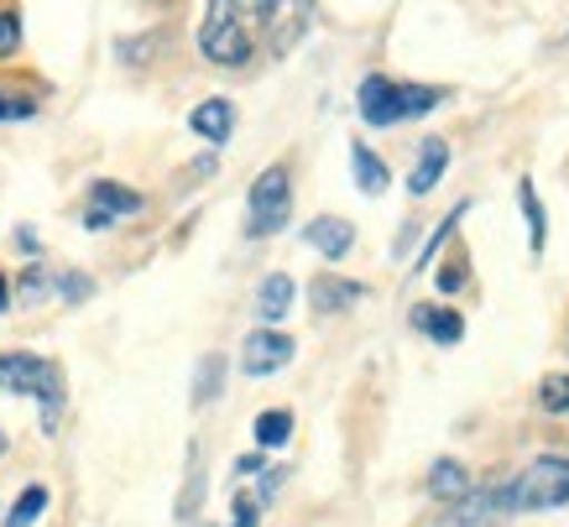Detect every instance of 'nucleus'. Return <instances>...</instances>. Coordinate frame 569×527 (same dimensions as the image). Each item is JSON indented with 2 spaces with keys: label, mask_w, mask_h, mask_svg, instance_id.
I'll use <instances>...</instances> for the list:
<instances>
[{
  "label": "nucleus",
  "mask_w": 569,
  "mask_h": 527,
  "mask_svg": "<svg viewBox=\"0 0 569 527\" xmlns=\"http://www.w3.org/2000/svg\"><path fill=\"white\" fill-rule=\"evenodd\" d=\"M0 391H17V397H42V428H58V408H63V376L58 366L27 350L0 356Z\"/></svg>",
  "instance_id": "obj_1"
},
{
  "label": "nucleus",
  "mask_w": 569,
  "mask_h": 527,
  "mask_svg": "<svg viewBox=\"0 0 569 527\" xmlns=\"http://www.w3.org/2000/svg\"><path fill=\"white\" fill-rule=\"evenodd\" d=\"M199 52L220 69H241L251 58V32H246L241 0H209L199 21Z\"/></svg>",
  "instance_id": "obj_2"
},
{
  "label": "nucleus",
  "mask_w": 569,
  "mask_h": 527,
  "mask_svg": "<svg viewBox=\"0 0 569 527\" xmlns=\"http://www.w3.org/2000/svg\"><path fill=\"white\" fill-rule=\"evenodd\" d=\"M507 501L512 511H549L569 501V459L565 455H538L507 480Z\"/></svg>",
  "instance_id": "obj_3"
},
{
  "label": "nucleus",
  "mask_w": 569,
  "mask_h": 527,
  "mask_svg": "<svg viewBox=\"0 0 569 527\" xmlns=\"http://www.w3.org/2000/svg\"><path fill=\"white\" fill-rule=\"evenodd\" d=\"M251 236H277L282 225H288V209H293V183H288V168L272 162V168L261 172L257 183H251Z\"/></svg>",
  "instance_id": "obj_4"
},
{
  "label": "nucleus",
  "mask_w": 569,
  "mask_h": 527,
  "mask_svg": "<svg viewBox=\"0 0 569 527\" xmlns=\"http://www.w3.org/2000/svg\"><path fill=\"white\" fill-rule=\"evenodd\" d=\"M512 517V501H507V480L497 486H470L460 501H449V517H439V527H501Z\"/></svg>",
  "instance_id": "obj_5"
},
{
  "label": "nucleus",
  "mask_w": 569,
  "mask_h": 527,
  "mask_svg": "<svg viewBox=\"0 0 569 527\" xmlns=\"http://www.w3.org/2000/svg\"><path fill=\"white\" fill-rule=\"evenodd\" d=\"M309 27H313V0H277V11L267 17V48H272V58H288L309 37Z\"/></svg>",
  "instance_id": "obj_6"
},
{
  "label": "nucleus",
  "mask_w": 569,
  "mask_h": 527,
  "mask_svg": "<svg viewBox=\"0 0 569 527\" xmlns=\"http://www.w3.org/2000/svg\"><path fill=\"white\" fill-rule=\"evenodd\" d=\"M293 350L298 345L288 340V335H277V329H257V335L241 345V371L246 376H272V371H282V366L293 360Z\"/></svg>",
  "instance_id": "obj_7"
},
{
  "label": "nucleus",
  "mask_w": 569,
  "mask_h": 527,
  "mask_svg": "<svg viewBox=\"0 0 569 527\" xmlns=\"http://www.w3.org/2000/svg\"><path fill=\"white\" fill-rule=\"evenodd\" d=\"M303 240H309L319 256L340 261V256H350V246H356V225L335 220V215H319L313 225H303Z\"/></svg>",
  "instance_id": "obj_8"
},
{
  "label": "nucleus",
  "mask_w": 569,
  "mask_h": 527,
  "mask_svg": "<svg viewBox=\"0 0 569 527\" xmlns=\"http://www.w3.org/2000/svg\"><path fill=\"white\" fill-rule=\"evenodd\" d=\"M361 298H366L361 282H346V277H335V272L313 277V288H309V304L319 308V314H346V308H356Z\"/></svg>",
  "instance_id": "obj_9"
},
{
  "label": "nucleus",
  "mask_w": 569,
  "mask_h": 527,
  "mask_svg": "<svg viewBox=\"0 0 569 527\" xmlns=\"http://www.w3.org/2000/svg\"><path fill=\"white\" fill-rule=\"evenodd\" d=\"M189 126H193V137H204V141H230V131H236V105L230 100H204V105H193V116H189Z\"/></svg>",
  "instance_id": "obj_10"
},
{
  "label": "nucleus",
  "mask_w": 569,
  "mask_h": 527,
  "mask_svg": "<svg viewBox=\"0 0 569 527\" xmlns=\"http://www.w3.org/2000/svg\"><path fill=\"white\" fill-rule=\"evenodd\" d=\"M141 205H147V199H141L137 188H121V183H110V178L89 188V209H100L104 220H121V215H141Z\"/></svg>",
  "instance_id": "obj_11"
},
{
  "label": "nucleus",
  "mask_w": 569,
  "mask_h": 527,
  "mask_svg": "<svg viewBox=\"0 0 569 527\" xmlns=\"http://www.w3.org/2000/svg\"><path fill=\"white\" fill-rule=\"evenodd\" d=\"M361 120L366 126H397V110H392V79L371 73L361 84Z\"/></svg>",
  "instance_id": "obj_12"
},
{
  "label": "nucleus",
  "mask_w": 569,
  "mask_h": 527,
  "mask_svg": "<svg viewBox=\"0 0 569 527\" xmlns=\"http://www.w3.org/2000/svg\"><path fill=\"white\" fill-rule=\"evenodd\" d=\"M257 314H261L267 324L288 319V314H293V277H282V272L267 277V282L257 288Z\"/></svg>",
  "instance_id": "obj_13"
},
{
  "label": "nucleus",
  "mask_w": 569,
  "mask_h": 527,
  "mask_svg": "<svg viewBox=\"0 0 569 527\" xmlns=\"http://www.w3.org/2000/svg\"><path fill=\"white\" fill-rule=\"evenodd\" d=\"M439 89L433 84H392V110L397 120H418V116H429V110H439Z\"/></svg>",
  "instance_id": "obj_14"
},
{
  "label": "nucleus",
  "mask_w": 569,
  "mask_h": 527,
  "mask_svg": "<svg viewBox=\"0 0 569 527\" xmlns=\"http://www.w3.org/2000/svg\"><path fill=\"white\" fill-rule=\"evenodd\" d=\"M445 168H449V147L445 141H423V152H418V168H413V178H408V188L423 199V193L445 178Z\"/></svg>",
  "instance_id": "obj_15"
},
{
  "label": "nucleus",
  "mask_w": 569,
  "mask_h": 527,
  "mask_svg": "<svg viewBox=\"0 0 569 527\" xmlns=\"http://www.w3.org/2000/svg\"><path fill=\"white\" fill-rule=\"evenodd\" d=\"M470 486H476V480H470V470L460 465V459H439V465L429 470V491L439 496V501H460Z\"/></svg>",
  "instance_id": "obj_16"
},
{
  "label": "nucleus",
  "mask_w": 569,
  "mask_h": 527,
  "mask_svg": "<svg viewBox=\"0 0 569 527\" xmlns=\"http://www.w3.org/2000/svg\"><path fill=\"white\" fill-rule=\"evenodd\" d=\"M350 168H356V183H361V193H371V199H377L381 188L392 183V178H387V162H381V157L371 152L366 141H356V147H350Z\"/></svg>",
  "instance_id": "obj_17"
},
{
  "label": "nucleus",
  "mask_w": 569,
  "mask_h": 527,
  "mask_svg": "<svg viewBox=\"0 0 569 527\" xmlns=\"http://www.w3.org/2000/svg\"><path fill=\"white\" fill-rule=\"evenodd\" d=\"M413 324L429 335V340H439V345H455L460 335H466V324H460V314H455V308H433L429 304V308H418V314H413Z\"/></svg>",
  "instance_id": "obj_18"
},
{
  "label": "nucleus",
  "mask_w": 569,
  "mask_h": 527,
  "mask_svg": "<svg viewBox=\"0 0 569 527\" xmlns=\"http://www.w3.org/2000/svg\"><path fill=\"white\" fill-rule=\"evenodd\" d=\"M251 434H257L261 449H282V444L293 439V412H282V408L261 412L257 424H251Z\"/></svg>",
  "instance_id": "obj_19"
},
{
  "label": "nucleus",
  "mask_w": 569,
  "mask_h": 527,
  "mask_svg": "<svg viewBox=\"0 0 569 527\" xmlns=\"http://www.w3.org/2000/svg\"><path fill=\"white\" fill-rule=\"evenodd\" d=\"M518 205H522V215H528V240H533V251H543V236H549V215H543V205H538L533 178H522V183H518Z\"/></svg>",
  "instance_id": "obj_20"
},
{
  "label": "nucleus",
  "mask_w": 569,
  "mask_h": 527,
  "mask_svg": "<svg viewBox=\"0 0 569 527\" xmlns=\"http://www.w3.org/2000/svg\"><path fill=\"white\" fill-rule=\"evenodd\" d=\"M220 376H224V360L220 356H204L199 360V381H193V408H204L220 397Z\"/></svg>",
  "instance_id": "obj_21"
},
{
  "label": "nucleus",
  "mask_w": 569,
  "mask_h": 527,
  "mask_svg": "<svg viewBox=\"0 0 569 527\" xmlns=\"http://www.w3.org/2000/svg\"><path fill=\"white\" fill-rule=\"evenodd\" d=\"M48 511V491L42 486H27V491L17 496V507H11V517H6V527H32L37 517Z\"/></svg>",
  "instance_id": "obj_22"
},
{
  "label": "nucleus",
  "mask_w": 569,
  "mask_h": 527,
  "mask_svg": "<svg viewBox=\"0 0 569 527\" xmlns=\"http://www.w3.org/2000/svg\"><path fill=\"white\" fill-rule=\"evenodd\" d=\"M21 304L32 308V304H42V298H48L52 292V277H48V267H27V277H21Z\"/></svg>",
  "instance_id": "obj_23"
},
{
  "label": "nucleus",
  "mask_w": 569,
  "mask_h": 527,
  "mask_svg": "<svg viewBox=\"0 0 569 527\" xmlns=\"http://www.w3.org/2000/svg\"><path fill=\"white\" fill-rule=\"evenodd\" d=\"M538 402H543L549 412H565V418H569V376H549V381H543V391H538Z\"/></svg>",
  "instance_id": "obj_24"
},
{
  "label": "nucleus",
  "mask_w": 569,
  "mask_h": 527,
  "mask_svg": "<svg viewBox=\"0 0 569 527\" xmlns=\"http://www.w3.org/2000/svg\"><path fill=\"white\" fill-rule=\"evenodd\" d=\"M199 496H204V470H199V455H193L189 491H183V501H178V517H183V523H189V517H199Z\"/></svg>",
  "instance_id": "obj_25"
},
{
  "label": "nucleus",
  "mask_w": 569,
  "mask_h": 527,
  "mask_svg": "<svg viewBox=\"0 0 569 527\" xmlns=\"http://www.w3.org/2000/svg\"><path fill=\"white\" fill-rule=\"evenodd\" d=\"M21 48V17L17 11H0V63Z\"/></svg>",
  "instance_id": "obj_26"
},
{
  "label": "nucleus",
  "mask_w": 569,
  "mask_h": 527,
  "mask_svg": "<svg viewBox=\"0 0 569 527\" xmlns=\"http://www.w3.org/2000/svg\"><path fill=\"white\" fill-rule=\"evenodd\" d=\"M157 48H162V32L131 37V42H121V58H126V63H147V52H157Z\"/></svg>",
  "instance_id": "obj_27"
},
{
  "label": "nucleus",
  "mask_w": 569,
  "mask_h": 527,
  "mask_svg": "<svg viewBox=\"0 0 569 527\" xmlns=\"http://www.w3.org/2000/svg\"><path fill=\"white\" fill-rule=\"evenodd\" d=\"M37 105L27 100V95H6V89H0V120H17V116H32Z\"/></svg>",
  "instance_id": "obj_28"
},
{
  "label": "nucleus",
  "mask_w": 569,
  "mask_h": 527,
  "mask_svg": "<svg viewBox=\"0 0 569 527\" xmlns=\"http://www.w3.org/2000/svg\"><path fill=\"white\" fill-rule=\"evenodd\" d=\"M58 292H63V298H69V304H79V298H89V292H94V282H89V277H58Z\"/></svg>",
  "instance_id": "obj_29"
},
{
  "label": "nucleus",
  "mask_w": 569,
  "mask_h": 527,
  "mask_svg": "<svg viewBox=\"0 0 569 527\" xmlns=\"http://www.w3.org/2000/svg\"><path fill=\"white\" fill-rule=\"evenodd\" d=\"M246 6H251V17H261V21L277 11V0H246Z\"/></svg>",
  "instance_id": "obj_30"
},
{
  "label": "nucleus",
  "mask_w": 569,
  "mask_h": 527,
  "mask_svg": "<svg viewBox=\"0 0 569 527\" xmlns=\"http://www.w3.org/2000/svg\"><path fill=\"white\" fill-rule=\"evenodd\" d=\"M445 292H455V288H466V272H445V282H439Z\"/></svg>",
  "instance_id": "obj_31"
},
{
  "label": "nucleus",
  "mask_w": 569,
  "mask_h": 527,
  "mask_svg": "<svg viewBox=\"0 0 569 527\" xmlns=\"http://www.w3.org/2000/svg\"><path fill=\"white\" fill-rule=\"evenodd\" d=\"M6 308H11V282L0 277V314H6Z\"/></svg>",
  "instance_id": "obj_32"
},
{
  "label": "nucleus",
  "mask_w": 569,
  "mask_h": 527,
  "mask_svg": "<svg viewBox=\"0 0 569 527\" xmlns=\"http://www.w3.org/2000/svg\"><path fill=\"white\" fill-rule=\"evenodd\" d=\"M0 455H6V434H0Z\"/></svg>",
  "instance_id": "obj_33"
}]
</instances>
